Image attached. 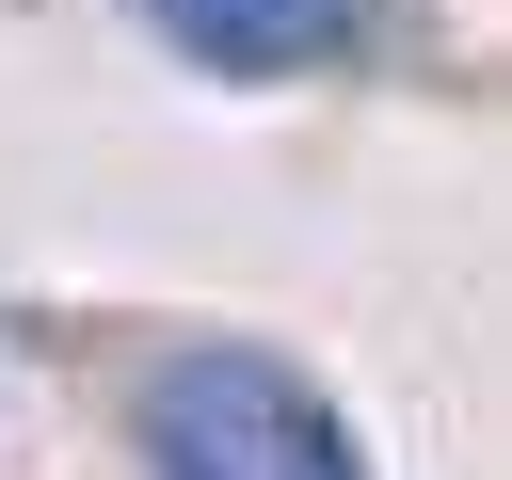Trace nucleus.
Masks as SVG:
<instances>
[{
  "label": "nucleus",
  "instance_id": "1",
  "mask_svg": "<svg viewBox=\"0 0 512 480\" xmlns=\"http://www.w3.org/2000/svg\"><path fill=\"white\" fill-rule=\"evenodd\" d=\"M144 464L160 480H368L352 416L288 352H240V336H208L144 384Z\"/></svg>",
  "mask_w": 512,
  "mask_h": 480
},
{
  "label": "nucleus",
  "instance_id": "2",
  "mask_svg": "<svg viewBox=\"0 0 512 480\" xmlns=\"http://www.w3.org/2000/svg\"><path fill=\"white\" fill-rule=\"evenodd\" d=\"M128 16L208 80H304V64H352L368 32V0H128Z\"/></svg>",
  "mask_w": 512,
  "mask_h": 480
}]
</instances>
